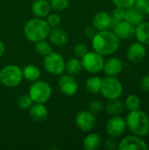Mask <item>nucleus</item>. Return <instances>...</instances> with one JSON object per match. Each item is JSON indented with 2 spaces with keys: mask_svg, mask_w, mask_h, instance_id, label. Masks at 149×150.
Wrapping results in <instances>:
<instances>
[{
  "mask_svg": "<svg viewBox=\"0 0 149 150\" xmlns=\"http://www.w3.org/2000/svg\"><path fill=\"white\" fill-rule=\"evenodd\" d=\"M92 48L95 52L103 56L110 55L115 53L120 44V40L113 31H98L91 38Z\"/></svg>",
  "mask_w": 149,
  "mask_h": 150,
  "instance_id": "obj_1",
  "label": "nucleus"
},
{
  "mask_svg": "<svg viewBox=\"0 0 149 150\" xmlns=\"http://www.w3.org/2000/svg\"><path fill=\"white\" fill-rule=\"evenodd\" d=\"M126 127L137 136L144 137L149 134V118L143 111L138 109L130 111L126 118Z\"/></svg>",
  "mask_w": 149,
  "mask_h": 150,
  "instance_id": "obj_2",
  "label": "nucleus"
},
{
  "mask_svg": "<svg viewBox=\"0 0 149 150\" xmlns=\"http://www.w3.org/2000/svg\"><path fill=\"white\" fill-rule=\"evenodd\" d=\"M50 29V26L44 18L36 17L25 23L24 27V34L28 40L37 42L41 40H47Z\"/></svg>",
  "mask_w": 149,
  "mask_h": 150,
  "instance_id": "obj_3",
  "label": "nucleus"
},
{
  "mask_svg": "<svg viewBox=\"0 0 149 150\" xmlns=\"http://www.w3.org/2000/svg\"><path fill=\"white\" fill-rule=\"evenodd\" d=\"M23 80L22 69L15 64L6 65L0 69V83L6 87H16Z\"/></svg>",
  "mask_w": 149,
  "mask_h": 150,
  "instance_id": "obj_4",
  "label": "nucleus"
},
{
  "mask_svg": "<svg viewBox=\"0 0 149 150\" xmlns=\"http://www.w3.org/2000/svg\"><path fill=\"white\" fill-rule=\"evenodd\" d=\"M123 92V85L116 76H108L102 78V84L100 93L102 96L108 99L119 98Z\"/></svg>",
  "mask_w": 149,
  "mask_h": 150,
  "instance_id": "obj_5",
  "label": "nucleus"
},
{
  "mask_svg": "<svg viewBox=\"0 0 149 150\" xmlns=\"http://www.w3.org/2000/svg\"><path fill=\"white\" fill-rule=\"evenodd\" d=\"M28 94L33 103L45 104L52 96V87L48 83L39 79L30 86Z\"/></svg>",
  "mask_w": 149,
  "mask_h": 150,
  "instance_id": "obj_6",
  "label": "nucleus"
},
{
  "mask_svg": "<svg viewBox=\"0 0 149 150\" xmlns=\"http://www.w3.org/2000/svg\"><path fill=\"white\" fill-rule=\"evenodd\" d=\"M66 62L63 56L57 52H51L43 59V66L46 71L53 76H61L65 71Z\"/></svg>",
  "mask_w": 149,
  "mask_h": 150,
  "instance_id": "obj_7",
  "label": "nucleus"
},
{
  "mask_svg": "<svg viewBox=\"0 0 149 150\" xmlns=\"http://www.w3.org/2000/svg\"><path fill=\"white\" fill-rule=\"evenodd\" d=\"M83 69H85L88 73L95 75L103 70L105 59L104 56L100 54L93 51H88L82 58Z\"/></svg>",
  "mask_w": 149,
  "mask_h": 150,
  "instance_id": "obj_8",
  "label": "nucleus"
},
{
  "mask_svg": "<svg viewBox=\"0 0 149 150\" xmlns=\"http://www.w3.org/2000/svg\"><path fill=\"white\" fill-rule=\"evenodd\" d=\"M126 128V120L120 115L111 116L105 125V132L111 138H119L122 136Z\"/></svg>",
  "mask_w": 149,
  "mask_h": 150,
  "instance_id": "obj_9",
  "label": "nucleus"
},
{
  "mask_svg": "<svg viewBox=\"0 0 149 150\" xmlns=\"http://www.w3.org/2000/svg\"><path fill=\"white\" fill-rule=\"evenodd\" d=\"M96 123H97L96 116L90 110L81 111L76 116V127L84 133H89L92 131L96 126Z\"/></svg>",
  "mask_w": 149,
  "mask_h": 150,
  "instance_id": "obj_10",
  "label": "nucleus"
},
{
  "mask_svg": "<svg viewBox=\"0 0 149 150\" xmlns=\"http://www.w3.org/2000/svg\"><path fill=\"white\" fill-rule=\"evenodd\" d=\"M58 86L61 92L67 97L75 96L79 90V85L76 79L74 77V76L68 74L67 75L62 74L61 76L58 81Z\"/></svg>",
  "mask_w": 149,
  "mask_h": 150,
  "instance_id": "obj_11",
  "label": "nucleus"
},
{
  "mask_svg": "<svg viewBox=\"0 0 149 150\" xmlns=\"http://www.w3.org/2000/svg\"><path fill=\"white\" fill-rule=\"evenodd\" d=\"M118 149L119 150H148V146L145 141L137 135H127L119 142Z\"/></svg>",
  "mask_w": 149,
  "mask_h": 150,
  "instance_id": "obj_12",
  "label": "nucleus"
},
{
  "mask_svg": "<svg viewBox=\"0 0 149 150\" xmlns=\"http://www.w3.org/2000/svg\"><path fill=\"white\" fill-rule=\"evenodd\" d=\"M146 54L147 49L145 47V45L139 41L133 42L126 50V57L128 61L133 63H138L141 62L146 56Z\"/></svg>",
  "mask_w": 149,
  "mask_h": 150,
  "instance_id": "obj_13",
  "label": "nucleus"
},
{
  "mask_svg": "<svg viewBox=\"0 0 149 150\" xmlns=\"http://www.w3.org/2000/svg\"><path fill=\"white\" fill-rule=\"evenodd\" d=\"M47 39L49 40L52 45H54L55 47H64L68 43V34L65 29L60 26H56V27H53L50 29Z\"/></svg>",
  "mask_w": 149,
  "mask_h": 150,
  "instance_id": "obj_14",
  "label": "nucleus"
},
{
  "mask_svg": "<svg viewBox=\"0 0 149 150\" xmlns=\"http://www.w3.org/2000/svg\"><path fill=\"white\" fill-rule=\"evenodd\" d=\"M124 69L123 62L118 57H110L105 61L103 70L105 74L108 76H119Z\"/></svg>",
  "mask_w": 149,
  "mask_h": 150,
  "instance_id": "obj_15",
  "label": "nucleus"
},
{
  "mask_svg": "<svg viewBox=\"0 0 149 150\" xmlns=\"http://www.w3.org/2000/svg\"><path fill=\"white\" fill-rule=\"evenodd\" d=\"M113 33L119 40H129L135 34V26L123 19L113 28Z\"/></svg>",
  "mask_w": 149,
  "mask_h": 150,
  "instance_id": "obj_16",
  "label": "nucleus"
},
{
  "mask_svg": "<svg viewBox=\"0 0 149 150\" xmlns=\"http://www.w3.org/2000/svg\"><path fill=\"white\" fill-rule=\"evenodd\" d=\"M112 16L105 11L97 12L92 18V25L97 31L107 30L110 28Z\"/></svg>",
  "mask_w": 149,
  "mask_h": 150,
  "instance_id": "obj_17",
  "label": "nucleus"
},
{
  "mask_svg": "<svg viewBox=\"0 0 149 150\" xmlns=\"http://www.w3.org/2000/svg\"><path fill=\"white\" fill-rule=\"evenodd\" d=\"M29 114L35 122H43L48 116V111L45 104L35 103L29 108Z\"/></svg>",
  "mask_w": 149,
  "mask_h": 150,
  "instance_id": "obj_18",
  "label": "nucleus"
},
{
  "mask_svg": "<svg viewBox=\"0 0 149 150\" xmlns=\"http://www.w3.org/2000/svg\"><path fill=\"white\" fill-rule=\"evenodd\" d=\"M32 12L37 18H46L51 11L49 1L47 0H35L32 4Z\"/></svg>",
  "mask_w": 149,
  "mask_h": 150,
  "instance_id": "obj_19",
  "label": "nucleus"
},
{
  "mask_svg": "<svg viewBox=\"0 0 149 150\" xmlns=\"http://www.w3.org/2000/svg\"><path fill=\"white\" fill-rule=\"evenodd\" d=\"M144 15L133 5L132 7H129L126 9L124 20L127 21L128 23L133 25L134 26H137L141 23L144 21Z\"/></svg>",
  "mask_w": 149,
  "mask_h": 150,
  "instance_id": "obj_20",
  "label": "nucleus"
},
{
  "mask_svg": "<svg viewBox=\"0 0 149 150\" xmlns=\"http://www.w3.org/2000/svg\"><path fill=\"white\" fill-rule=\"evenodd\" d=\"M137 40L143 45L149 46V22H142L135 26V34Z\"/></svg>",
  "mask_w": 149,
  "mask_h": 150,
  "instance_id": "obj_21",
  "label": "nucleus"
},
{
  "mask_svg": "<svg viewBox=\"0 0 149 150\" xmlns=\"http://www.w3.org/2000/svg\"><path fill=\"white\" fill-rule=\"evenodd\" d=\"M22 73H23V78L32 83L39 80L41 76L40 69L33 64L25 65L22 69Z\"/></svg>",
  "mask_w": 149,
  "mask_h": 150,
  "instance_id": "obj_22",
  "label": "nucleus"
},
{
  "mask_svg": "<svg viewBox=\"0 0 149 150\" xmlns=\"http://www.w3.org/2000/svg\"><path fill=\"white\" fill-rule=\"evenodd\" d=\"M124 106L125 105L121 100H119V98H115V99L109 100L105 109L106 112L108 113V115L117 116V115H120L123 112Z\"/></svg>",
  "mask_w": 149,
  "mask_h": 150,
  "instance_id": "obj_23",
  "label": "nucleus"
},
{
  "mask_svg": "<svg viewBox=\"0 0 149 150\" xmlns=\"http://www.w3.org/2000/svg\"><path fill=\"white\" fill-rule=\"evenodd\" d=\"M83 69L82 61L78 57H72L66 62L65 65V71L71 76H76L81 73Z\"/></svg>",
  "mask_w": 149,
  "mask_h": 150,
  "instance_id": "obj_24",
  "label": "nucleus"
},
{
  "mask_svg": "<svg viewBox=\"0 0 149 150\" xmlns=\"http://www.w3.org/2000/svg\"><path fill=\"white\" fill-rule=\"evenodd\" d=\"M101 137L96 133L89 134L83 140V148L86 150H97L101 146Z\"/></svg>",
  "mask_w": 149,
  "mask_h": 150,
  "instance_id": "obj_25",
  "label": "nucleus"
},
{
  "mask_svg": "<svg viewBox=\"0 0 149 150\" xmlns=\"http://www.w3.org/2000/svg\"><path fill=\"white\" fill-rule=\"evenodd\" d=\"M102 84V78L97 76H92L88 78L85 83L86 91L90 94H97L100 92Z\"/></svg>",
  "mask_w": 149,
  "mask_h": 150,
  "instance_id": "obj_26",
  "label": "nucleus"
},
{
  "mask_svg": "<svg viewBox=\"0 0 149 150\" xmlns=\"http://www.w3.org/2000/svg\"><path fill=\"white\" fill-rule=\"evenodd\" d=\"M34 50L35 52L41 55V56H46L49 53H51L52 50V46L51 43L46 40H41L37 42H34Z\"/></svg>",
  "mask_w": 149,
  "mask_h": 150,
  "instance_id": "obj_27",
  "label": "nucleus"
},
{
  "mask_svg": "<svg viewBox=\"0 0 149 150\" xmlns=\"http://www.w3.org/2000/svg\"><path fill=\"white\" fill-rule=\"evenodd\" d=\"M125 106L129 112L140 109V107H141L140 98L134 94H131V95L127 96L125 100Z\"/></svg>",
  "mask_w": 149,
  "mask_h": 150,
  "instance_id": "obj_28",
  "label": "nucleus"
},
{
  "mask_svg": "<svg viewBox=\"0 0 149 150\" xmlns=\"http://www.w3.org/2000/svg\"><path fill=\"white\" fill-rule=\"evenodd\" d=\"M32 104H33V101L32 100L29 94L21 95L17 100V105H18V108L23 111L29 110V108L32 105Z\"/></svg>",
  "mask_w": 149,
  "mask_h": 150,
  "instance_id": "obj_29",
  "label": "nucleus"
},
{
  "mask_svg": "<svg viewBox=\"0 0 149 150\" xmlns=\"http://www.w3.org/2000/svg\"><path fill=\"white\" fill-rule=\"evenodd\" d=\"M49 4L52 10L59 12L66 10L69 4L68 0H50Z\"/></svg>",
  "mask_w": 149,
  "mask_h": 150,
  "instance_id": "obj_30",
  "label": "nucleus"
},
{
  "mask_svg": "<svg viewBox=\"0 0 149 150\" xmlns=\"http://www.w3.org/2000/svg\"><path fill=\"white\" fill-rule=\"evenodd\" d=\"M45 20L47 21V23L50 26V28L59 26L61 22V18L60 15L57 13H49L46 17Z\"/></svg>",
  "mask_w": 149,
  "mask_h": 150,
  "instance_id": "obj_31",
  "label": "nucleus"
},
{
  "mask_svg": "<svg viewBox=\"0 0 149 150\" xmlns=\"http://www.w3.org/2000/svg\"><path fill=\"white\" fill-rule=\"evenodd\" d=\"M104 109H105V105L99 99L92 100L89 104V110L94 114H97V113L101 112Z\"/></svg>",
  "mask_w": 149,
  "mask_h": 150,
  "instance_id": "obj_32",
  "label": "nucleus"
},
{
  "mask_svg": "<svg viewBox=\"0 0 149 150\" xmlns=\"http://www.w3.org/2000/svg\"><path fill=\"white\" fill-rule=\"evenodd\" d=\"M134 6L143 15H149V0H135Z\"/></svg>",
  "mask_w": 149,
  "mask_h": 150,
  "instance_id": "obj_33",
  "label": "nucleus"
},
{
  "mask_svg": "<svg viewBox=\"0 0 149 150\" xmlns=\"http://www.w3.org/2000/svg\"><path fill=\"white\" fill-rule=\"evenodd\" d=\"M87 52H88L87 47L82 42L76 43L74 47V53L78 58H82Z\"/></svg>",
  "mask_w": 149,
  "mask_h": 150,
  "instance_id": "obj_34",
  "label": "nucleus"
},
{
  "mask_svg": "<svg viewBox=\"0 0 149 150\" xmlns=\"http://www.w3.org/2000/svg\"><path fill=\"white\" fill-rule=\"evenodd\" d=\"M112 2L116 7H121L124 9L132 7L135 4V0H112Z\"/></svg>",
  "mask_w": 149,
  "mask_h": 150,
  "instance_id": "obj_35",
  "label": "nucleus"
},
{
  "mask_svg": "<svg viewBox=\"0 0 149 150\" xmlns=\"http://www.w3.org/2000/svg\"><path fill=\"white\" fill-rule=\"evenodd\" d=\"M104 146H105V149H106L114 150L118 149L119 142L116 140H114V138H112V139H108L107 141H105Z\"/></svg>",
  "mask_w": 149,
  "mask_h": 150,
  "instance_id": "obj_36",
  "label": "nucleus"
},
{
  "mask_svg": "<svg viewBox=\"0 0 149 150\" xmlns=\"http://www.w3.org/2000/svg\"><path fill=\"white\" fill-rule=\"evenodd\" d=\"M125 12H126V9L121 8V7H116L112 11V17L118 18L119 20H123L124 16H125Z\"/></svg>",
  "mask_w": 149,
  "mask_h": 150,
  "instance_id": "obj_37",
  "label": "nucleus"
},
{
  "mask_svg": "<svg viewBox=\"0 0 149 150\" xmlns=\"http://www.w3.org/2000/svg\"><path fill=\"white\" fill-rule=\"evenodd\" d=\"M141 89L143 91H149V75L145 76L141 80Z\"/></svg>",
  "mask_w": 149,
  "mask_h": 150,
  "instance_id": "obj_38",
  "label": "nucleus"
},
{
  "mask_svg": "<svg viewBox=\"0 0 149 150\" xmlns=\"http://www.w3.org/2000/svg\"><path fill=\"white\" fill-rule=\"evenodd\" d=\"M97 30L93 27V25L91 26H87L85 29H84V34L88 37V38H92L95 34H96V32Z\"/></svg>",
  "mask_w": 149,
  "mask_h": 150,
  "instance_id": "obj_39",
  "label": "nucleus"
},
{
  "mask_svg": "<svg viewBox=\"0 0 149 150\" xmlns=\"http://www.w3.org/2000/svg\"><path fill=\"white\" fill-rule=\"evenodd\" d=\"M4 51H5L4 44V42H3V41H1V40H0V57H2V56H3V54H4Z\"/></svg>",
  "mask_w": 149,
  "mask_h": 150,
  "instance_id": "obj_40",
  "label": "nucleus"
}]
</instances>
